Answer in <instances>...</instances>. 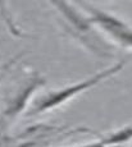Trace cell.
Wrapping results in <instances>:
<instances>
[{
  "label": "cell",
  "instance_id": "6da1fadb",
  "mask_svg": "<svg viewBox=\"0 0 132 147\" xmlns=\"http://www.w3.org/2000/svg\"><path fill=\"white\" fill-rule=\"evenodd\" d=\"M125 64H126L125 60H120L119 63L106 68V69L99 72L97 74L87 78V80L81 81L76 84L64 87V88H62V90H58V91L50 92V94L43 96V97L39 98V100L33 104V106L30 109L28 115H35V114H39V113H44V111H46V110L58 107L59 105H62V104H64L66 101H68L69 98L74 97V96H77L78 94H81V92L87 91V90H90L91 87L99 84L102 81L106 80V78L112 77V76H114V74H117L118 72L122 70V68L125 67Z\"/></svg>",
  "mask_w": 132,
  "mask_h": 147
},
{
  "label": "cell",
  "instance_id": "277c9868",
  "mask_svg": "<svg viewBox=\"0 0 132 147\" xmlns=\"http://www.w3.org/2000/svg\"><path fill=\"white\" fill-rule=\"evenodd\" d=\"M78 147H106L103 143V141H97V142H92V143H87V145L83 146H78Z\"/></svg>",
  "mask_w": 132,
  "mask_h": 147
},
{
  "label": "cell",
  "instance_id": "3957f363",
  "mask_svg": "<svg viewBox=\"0 0 132 147\" xmlns=\"http://www.w3.org/2000/svg\"><path fill=\"white\" fill-rule=\"evenodd\" d=\"M131 140H132V125L122 128L119 131L114 132V133H110L108 137L103 138L102 141L106 147H112V146H120Z\"/></svg>",
  "mask_w": 132,
  "mask_h": 147
},
{
  "label": "cell",
  "instance_id": "7a4b0ae2",
  "mask_svg": "<svg viewBox=\"0 0 132 147\" xmlns=\"http://www.w3.org/2000/svg\"><path fill=\"white\" fill-rule=\"evenodd\" d=\"M73 1L89 14V19L92 24H96L117 44L132 49V27L130 24L104 10H100L99 8L89 4L85 0H73Z\"/></svg>",
  "mask_w": 132,
  "mask_h": 147
},
{
  "label": "cell",
  "instance_id": "5b68a950",
  "mask_svg": "<svg viewBox=\"0 0 132 147\" xmlns=\"http://www.w3.org/2000/svg\"><path fill=\"white\" fill-rule=\"evenodd\" d=\"M112 147H120V146H112Z\"/></svg>",
  "mask_w": 132,
  "mask_h": 147
}]
</instances>
